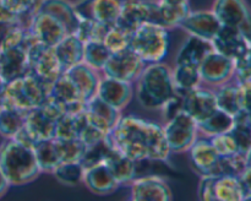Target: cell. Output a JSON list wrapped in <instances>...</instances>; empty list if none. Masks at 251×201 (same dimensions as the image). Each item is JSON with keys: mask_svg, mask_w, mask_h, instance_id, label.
<instances>
[{"mask_svg": "<svg viewBox=\"0 0 251 201\" xmlns=\"http://www.w3.org/2000/svg\"><path fill=\"white\" fill-rule=\"evenodd\" d=\"M5 87H6V82H5V81L0 77V105L4 104Z\"/></svg>", "mask_w": 251, "mask_h": 201, "instance_id": "obj_49", "label": "cell"}, {"mask_svg": "<svg viewBox=\"0 0 251 201\" xmlns=\"http://www.w3.org/2000/svg\"><path fill=\"white\" fill-rule=\"evenodd\" d=\"M61 162H80L86 151V145L80 139L54 137Z\"/></svg>", "mask_w": 251, "mask_h": 201, "instance_id": "obj_40", "label": "cell"}, {"mask_svg": "<svg viewBox=\"0 0 251 201\" xmlns=\"http://www.w3.org/2000/svg\"><path fill=\"white\" fill-rule=\"evenodd\" d=\"M201 82L210 87H218L234 77V60L218 51H211L199 65Z\"/></svg>", "mask_w": 251, "mask_h": 201, "instance_id": "obj_11", "label": "cell"}, {"mask_svg": "<svg viewBox=\"0 0 251 201\" xmlns=\"http://www.w3.org/2000/svg\"><path fill=\"white\" fill-rule=\"evenodd\" d=\"M110 55H112V51L107 48L103 42H86L83 47L82 63L95 70L102 71Z\"/></svg>", "mask_w": 251, "mask_h": 201, "instance_id": "obj_38", "label": "cell"}, {"mask_svg": "<svg viewBox=\"0 0 251 201\" xmlns=\"http://www.w3.org/2000/svg\"><path fill=\"white\" fill-rule=\"evenodd\" d=\"M61 114L55 105L47 100L44 104L26 112L24 129L34 142L54 139L56 123Z\"/></svg>", "mask_w": 251, "mask_h": 201, "instance_id": "obj_8", "label": "cell"}, {"mask_svg": "<svg viewBox=\"0 0 251 201\" xmlns=\"http://www.w3.org/2000/svg\"><path fill=\"white\" fill-rule=\"evenodd\" d=\"M0 169L10 186L26 185L41 174L33 149L14 139H5L0 145Z\"/></svg>", "mask_w": 251, "mask_h": 201, "instance_id": "obj_3", "label": "cell"}, {"mask_svg": "<svg viewBox=\"0 0 251 201\" xmlns=\"http://www.w3.org/2000/svg\"><path fill=\"white\" fill-rule=\"evenodd\" d=\"M216 176H201L198 188V196L200 200L215 201L213 186H215Z\"/></svg>", "mask_w": 251, "mask_h": 201, "instance_id": "obj_46", "label": "cell"}, {"mask_svg": "<svg viewBox=\"0 0 251 201\" xmlns=\"http://www.w3.org/2000/svg\"><path fill=\"white\" fill-rule=\"evenodd\" d=\"M213 50L228 56V58L235 59L250 54V41L245 38L240 31L235 27L221 26L220 31L211 41Z\"/></svg>", "mask_w": 251, "mask_h": 201, "instance_id": "obj_19", "label": "cell"}, {"mask_svg": "<svg viewBox=\"0 0 251 201\" xmlns=\"http://www.w3.org/2000/svg\"><path fill=\"white\" fill-rule=\"evenodd\" d=\"M9 188H10V184L7 183L6 178H5V176L2 174L1 169H0V199H1L2 196L7 193Z\"/></svg>", "mask_w": 251, "mask_h": 201, "instance_id": "obj_48", "label": "cell"}, {"mask_svg": "<svg viewBox=\"0 0 251 201\" xmlns=\"http://www.w3.org/2000/svg\"><path fill=\"white\" fill-rule=\"evenodd\" d=\"M208 140H210L211 145L213 146L215 151L217 152L218 156L221 157L232 156V154L239 152L237 142H235L234 137L232 136L229 131L211 136L208 137Z\"/></svg>", "mask_w": 251, "mask_h": 201, "instance_id": "obj_44", "label": "cell"}, {"mask_svg": "<svg viewBox=\"0 0 251 201\" xmlns=\"http://www.w3.org/2000/svg\"><path fill=\"white\" fill-rule=\"evenodd\" d=\"M163 134L171 153L188 152L199 136L198 124L184 110L168 119L163 126Z\"/></svg>", "mask_w": 251, "mask_h": 201, "instance_id": "obj_7", "label": "cell"}, {"mask_svg": "<svg viewBox=\"0 0 251 201\" xmlns=\"http://www.w3.org/2000/svg\"><path fill=\"white\" fill-rule=\"evenodd\" d=\"M136 82V98L145 109H161L176 95L172 69L163 61L145 65Z\"/></svg>", "mask_w": 251, "mask_h": 201, "instance_id": "obj_2", "label": "cell"}, {"mask_svg": "<svg viewBox=\"0 0 251 201\" xmlns=\"http://www.w3.org/2000/svg\"><path fill=\"white\" fill-rule=\"evenodd\" d=\"M74 6L80 20L113 26L119 15L122 0H76Z\"/></svg>", "mask_w": 251, "mask_h": 201, "instance_id": "obj_15", "label": "cell"}, {"mask_svg": "<svg viewBox=\"0 0 251 201\" xmlns=\"http://www.w3.org/2000/svg\"><path fill=\"white\" fill-rule=\"evenodd\" d=\"M27 31L39 43L48 47H55L66 34L65 27L50 14L36 11L29 20Z\"/></svg>", "mask_w": 251, "mask_h": 201, "instance_id": "obj_14", "label": "cell"}, {"mask_svg": "<svg viewBox=\"0 0 251 201\" xmlns=\"http://www.w3.org/2000/svg\"><path fill=\"white\" fill-rule=\"evenodd\" d=\"M33 152L41 173L51 174L54 169L61 163L54 139L36 142L33 146Z\"/></svg>", "mask_w": 251, "mask_h": 201, "instance_id": "obj_34", "label": "cell"}, {"mask_svg": "<svg viewBox=\"0 0 251 201\" xmlns=\"http://www.w3.org/2000/svg\"><path fill=\"white\" fill-rule=\"evenodd\" d=\"M2 2L12 14L19 17L22 25L27 27L38 7L39 0H2Z\"/></svg>", "mask_w": 251, "mask_h": 201, "instance_id": "obj_42", "label": "cell"}, {"mask_svg": "<svg viewBox=\"0 0 251 201\" xmlns=\"http://www.w3.org/2000/svg\"><path fill=\"white\" fill-rule=\"evenodd\" d=\"M107 137L115 150L136 162H166L171 154L163 126L137 115H122Z\"/></svg>", "mask_w": 251, "mask_h": 201, "instance_id": "obj_1", "label": "cell"}, {"mask_svg": "<svg viewBox=\"0 0 251 201\" xmlns=\"http://www.w3.org/2000/svg\"><path fill=\"white\" fill-rule=\"evenodd\" d=\"M234 125V118L221 109H216L208 118L198 123L199 132L206 137L228 132Z\"/></svg>", "mask_w": 251, "mask_h": 201, "instance_id": "obj_36", "label": "cell"}, {"mask_svg": "<svg viewBox=\"0 0 251 201\" xmlns=\"http://www.w3.org/2000/svg\"><path fill=\"white\" fill-rule=\"evenodd\" d=\"M145 65L146 64L140 59V56L127 47L123 50L112 53L102 73L104 76L132 83L137 80Z\"/></svg>", "mask_w": 251, "mask_h": 201, "instance_id": "obj_9", "label": "cell"}, {"mask_svg": "<svg viewBox=\"0 0 251 201\" xmlns=\"http://www.w3.org/2000/svg\"><path fill=\"white\" fill-rule=\"evenodd\" d=\"M169 42V29L146 22L131 34L129 48L145 64L161 63L168 55Z\"/></svg>", "mask_w": 251, "mask_h": 201, "instance_id": "obj_4", "label": "cell"}, {"mask_svg": "<svg viewBox=\"0 0 251 201\" xmlns=\"http://www.w3.org/2000/svg\"><path fill=\"white\" fill-rule=\"evenodd\" d=\"M103 163L109 168L119 185H127L137 178V162L123 154L112 146Z\"/></svg>", "mask_w": 251, "mask_h": 201, "instance_id": "obj_28", "label": "cell"}, {"mask_svg": "<svg viewBox=\"0 0 251 201\" xmlns=\"http://www.w3.org/2000/svg\"><path fill=\"white\" fill-rule=\"evenodd\" d=\"M25 47H26L27 59H28V73L36 76L50 88L54 81L61 74H64L56 59L54 47L44 46L37 42L28 31H27Z\"/></svg>", "mask_w": 251, "mask_h": 201, "instance_id": "obj_6", "label": "cell"}, {"mask_svg": "<svg viewBox=\"0 0 251 201\" xmlns=\"http://www.w3.org/2000/svg\"><path fill=\"white\" fill-rule=\"evenodd\" d=\"M26 112L9 104L0 107V135L4 139H14L24 127Z\"/></svg>", "mask_w": 251, "mask_h": 201, "instance_id": "obj_35", "label": "cell"}, {"mask_svg": "<svg viewBox=\"0 0 251 201\" xmlns=\"http://www.w3.org/2000/svg\"><path fill=\"white\" fill-rule=\"evenodd\" d=\"M36 11L48 12L55 17L65 27L69 34L75 33L80 22L74 6V1L70 0H39Z\"/></svg>", "mask_w": 251, "mask_h": 201, "instance_id": "obj_27", "label": "cell"}, {"mask_svg": "<svg viewBox=\"0 0 251 201\" xmlns=\"http://www.w3.org/2000/svg\"><path fill=\"white\" fill-rule=\"evenodd\" d=\"M211 51H213V47L210 41L188 34L176 53V64L199 66Z\"/></svg>", "mask_w": 251, "mask_h": 201, "instance_id": "obj_30", "label": "cell"}, {"mask_svg": "<svg viewBox=\"0 0 251 201\" xmlns=\"http://www.w3.org/2000/svg\"><path fill=\"white\" fill-rule=\"evenodd\" d=\"M96 96L112 107L123 110L131 102V98L134 96L132 83L117 80V78L109 77V76H103L98 83Z\"/></svg>", "mask_w": 251, "mask_h": 201, "instance_id": "obj_22", "label": "cell"}, {"mask_svg": "<svg viewBox=\"0 0 251 201\" xmlns=\"http://www.w3.org/2000/svg\"><path fill=\"white\" fill-rule=\"evenodd\" d=\"M159 1L168 2V4H184V2H190V0H159Z\"/></svg>", "mask_w": 251, "mask_h": 201, "instance_id": "obj_50", "label": "cell"}, {"mask_svg": "<svg viewBox=\"0 0 251 201\" xmlns=\"http://www.w3.org/2000/svg\"><path fill=\"white\" fill-rule=\"evenodd\" d=\"M181 98L183 110L195 120L196 124L205 120L217 109L213 90L203 87L202 85L183 93Z\"/></svg>", "mask_w": 251, "mask_h": 201, "instance_id": "obj_17", "label": "cell"}, {"mask_svg": "<svg viewBox=\"0 0 251 201\" xmlns=\"http://www.w3.org/2000/svg\"><path fill=\"white\" fill-rule=\"evenodd\" d=\"M107 136L105 132H103L102 130H100L98 127H96L95 125L91 124L90 122L86 118V122L83 124L82 129H81L80 135H78V139L86 145V146H91V145H95L97 142H100V140H103Z\"/></svg>", "mask_w": 251, "mask_h": 201, "instance_id": "obj_45", "label": "cell"}, {"mask_svg": "<svg viewBox=\"0 0 251 201\" xmlns=\"http://www.w3.org/2000/svg\"><path fill=\"white\" fill-rule=\"evenodd\" d=\"M83 167L80 162H61L51 174L59 183L66 186H76L82 183Z\"/></svg>", "mask_w": 251, "mask_h": 201, "instance_id": "obj_39", "label": "cell"}, {"mask_svg": "<svg viewBox=\"0 0 251 201\" xmlns=\"http://www.w3.org/2000/svg\"><path fill=\"white\" fill-rule=\"evenodd\" d=\"M83 47L85 43L75 34H66L55 47L56 59L63 73L68 71L73 66L83 61Z\"/></svg>", "mask_w": 251, "mask_h": 201, "instance_id": "obj_29", "label": "cell"}, {"mask_svg": "<svg viewBox=\"0 0 251 201\" xmlns=\"http://www.w3.org/2000/svg\"><path fill=\"white\" fill-rule=\"evenodd\" d=\"M212 11L223 26L235 27L250 41V14L245 0H215Z\"/></svg>", "mask_w": 251, "mask_h": 201, "instance_id": "obj_10", "label": "cell"}, {"mask_svg": "<svg viewBox=\"0 0 251 201\" xmlns=\"http://www.w3.org/2000/svg\"><path fill=\"white\" fill-rule=\"evenodd\" d=\"M100 71L90 68L85 63H80L65 71V75L71 80V82L77 88L78 93L82 97L83 102H88L97 95L98 83L100 76Z\"/></svg>", "mask_w": 251, "mask_h": 201, "instance_id": "obj_26", "label": "cell"}, {"mask_svg": "<svg viewBox=\"0 0 251 201\" xmlns=\"http://www.w3.org/2000/svg\"><path fill=\"white\" fill-rule=\"evenodd\" d=\"M0 107H1V105H0Z\"/></svg>", "mask_w": 251, "mask_h": 201, "instance_id": "obj_51", "label": "cell"}, {"mask_svg": "<svg viewBox=\"0 0 251 201\" xmlns=\"http://www.w3.org/2000/svg\"><path fill=\"white\" fill-rule=\"evenodd\" d=\"M83 112L88 122L105 134L112 131V129L123 115L122 110L112 107L97 96L86 102Z\"/></svg>", "mask_w": 251, "mask_h": 201, "instance_id": "obj_23", "label": "cell"}, {"mask_svg": "<svg viewBox=\"0 0 251 201\" xmlns=\"http://www.w3.org/2000/svg\"><path fill=\"white\" fill-rule=\"evenodd\" d=\"M82 183L91 193L100 196L113 194L120 186L112 172L103 162L83 171Z\"/></svg>", "mask_w": 251, "mask_h": 201, "instance_id": "obj_24", "label": "cell"}, {"mask_svg": "<svg viewBox=\"0 0 251 201\" xmlns=\"http://www.w3.org/2000/svg\"><path fill=\"white\" fill-rule=\"evenodd\" d=\"M110 149H112V145H110L107 136L100 140V142H97V144L86 146V151L80 161L81 166L83 167V169H86L88 167L95 166V164L102 163Z\"/></svg>", "mask_w": 251, "mask_h": 201, "instance_id": "obj_41", "label": "cell"}, {"mask_svg": "<svg viewBox=\"0 0 251 201\" xmlns=\"http://www.w3.org/2000/svg\"><path fill=\"white\" fill-rule=\"evenodd\" d=\"M28 73V59L25 44L0 49V77L6 83Z\"/></svg>", "mask_w": 251, "mask_h": 201, "instance_id": "obj_21", "label": "cell"}, {"mask_svg": "<svg viewBox=\"0 0 251 201\" xmlns=\"http://www.w3.org/2000/svg\"><path fill=\"white\" fill-rule=\"evenodd\" d=\"M221 26L222 24L213 14L212 10H190L185 19L179 25V28L190 36L211 42L220 31Z\"/></svg>", "mask_w": 251, "mask_h": 201, "instance_id": "obj_18", "label": "cell"}, {"mask_svg": "<svg viewBox=\"0 0 251 201\" xmlns=\"http://www.w3.org/2000/svg\"><path fill=\"white\" fill-rule=\"evenodd\" d=\"M194 171L200 176H217L220 156L211 145L208 137H199L188 150Z\"/></svg>", "mask_w": 251, "mask_h": 201, "instance_id": "obj_20", "label": "cell"}, {"mask_svg": "<svg viewBox=\"0 0 251 201\" xmlns=\"http://www.w3.org/2000/svg\"><path fill=\"white\" fill-rule=\"evenodd\" d=\"M47 100L55 105L61 113L82 112L86 104L77 88L65 74H61L50 86Z\"/></svg>", "mask_w": 251, "mask_h": 201, "instance_id": "obj_13", "label": "cell"}, {"mask_svg": "<svg viewBox=\"0 0 251 201\" xmlns=\"http://www.w3.org/2000/svg\"><path fill=\"white\" fill-rule=\"evenodd\" d=\"M49 87L39 78L27 73L22 77L6 83L4 104L12 105L24 112L44 104L48 98Z\"/></svg>", "mask_w": 251, "mask_h": 201, "instance_id": "obj_5", "label": "cell"}, {"mask_svg": "<svg viewBox=\"0 0 251 201\" xmlns=\"http://www.w3.org/2000/svg\"><path fill=\"white\" fill-rule=\"evenodd\" d=\"M191 10L189 2L184 4H168V2L159 1L157 2L156 19L154 25L164 27L167 29L176 28L181 24L189 11Z\"/></svg>", "mask_w": 251, "mask_h": 201, "instance_id": "obj_31", "label": "cell"}, {"mask_svg": "<svg viewBox=\"0 0 251 201\" xmlns=\"http://www.w3.org/2000/svg\"><path fill=\"white\" fill-rule=\"evenodd\" d=\"M131 34L132 33H130V32L118 27L117 25H113V26L110 27L109 31H108L107 36L104 37L103 43L107 46V48L109 49L112 53L120 51L129 47Z\"/></svg>", "mask_w": 251, "mask_h": 201, "instance_id": "obj_43", "label": "cell"}, {"mask_svg": "<svg viewBox=\"0 0 251 201\" xmlns=\"http://www.w3.org/2000/svg\"><path fill=\"white\" fill-rule=\"evenodd\" d=\"M16 26H19V25L0 21V49L4 46V43L6 42L7 37H9V34L12 32V29ZM20 26H21V25H20Z\"/></svg>", "mask_w": 251, "mask_h": 201, "instance_id": "obj_47", "label": "cell"}, {"mask_svg": "<svg viewBox=\"0 0 251 201\" xmlns=\"http://www.w3.org/2000/svg\"><path fill=\"white\" fill-rule=\"evenodd\" d=\"M86 122L85 112L63 113L56 123L55 137L59 139H78L81 129Z\"/></svg>", "mask_w": 251, "mask_h": 201, "instance_id": "obj_37", "label": "cell"}, {"mask_svg": "<svg viewBox=\"0 0 251 201\" xmlns=\"http://www.w3.org/2000/svg\"><path fill=\"white\" fill-rule=\"evenodd\" d=\"M130 185V199L134 201H169L173 199V193L166 180L153 174L139 176Z\"/></svg>", "mask_w": 251, "mask_h": 201, "instance_id": "obj_16", "label": "cell"}, {"mask_svg": "<svg viewBox=\"0 0 251 201\" xmlns=\"http://www.w3.org/2000/svg\"><path fill=\"white\" fill-rule=\"evenodd\" d=\"M146 22H149V0H122L119 15L114 25L134 33Z\"/></svg>", "mask_w": 251, "mask_h": 201, "instance_id": "obj_25", "label": "cell"}, {"mask_svg": "<svg viewBox=\"0 0 251 201\" xmlns=\"http://www.w3.org/2000/svg\"><path fill=\"white\" fill-rule=\"evenodd\" d=\"M213 93H215L216 104L218 109L228 113L232 117L242 110L239 100V86L237 82L229 81L225 85L218 86L213 90Z\"/></svg>", "mask_w": 251, "mask_h": 201, "instance_id": "obj_33", "label": "cell"}, {"mask_svg": "<svg viewBox=\"0 0 251 201\" xmlns=\"http://www.w3.org/2000/svg\"><path fill=\"white\" fill-rule=\"evenodd\" d=\"M215 201H244L251 198L250 167L240 176H216L213 186Z\"/></svg>", "mask_w": 251, "mask_h": 201, "instance_id": "obj_12", "label": "cell"}, {"mask_svg": "<svg viewBox=\"0 0 251 201\" xmlns=\"http://www.w3.org/2000/svg\"><path fill=\"white\" fill-rule=\"evenodd\" d=\"M172 77H173L176 92L179 95H183V93L202 85L199 66L176 64L174 69L172 70Z\"/></svg>", "mask_w": 251, "mask_h": 201, "instance_id": "obj_32", "label": "cell"}]
</instances>
